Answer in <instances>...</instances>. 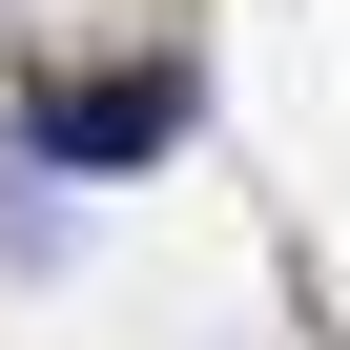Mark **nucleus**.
Instances as JSON below:
<instances>
[{"label": "nucleus", "instance_id": "obj_1", "mask_svg": "<svg viewBox=\"0 0 350 350\" xmlns=\"http://www.w3.org/2000/svg\"><path fill=\"white\" fill-rule=\"evenodd\" d=\"M165 124H186V83H165V62H103V83H42V165H144Z\"/></svg>", "mask_w": 350, "mask_h": 350}]
</instances>
